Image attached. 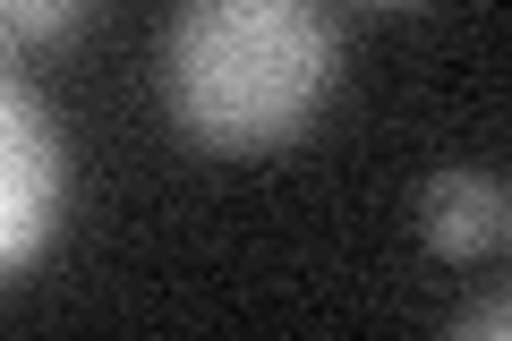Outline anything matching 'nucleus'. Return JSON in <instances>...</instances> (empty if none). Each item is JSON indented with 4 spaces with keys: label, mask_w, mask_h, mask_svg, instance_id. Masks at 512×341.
<instances>
[{
    "label": "nucleus",
    "mask_w": 512,
    "mask_h": 341,
    "mask_svg": "<svg viewBox=\"0 0 512 341\" xmlns=\"http://www.w3.org/2000/svg\"><path fill=\"white\" fill-rule=\"evenodd\" d=\"M342 86L325 0H180L163 26V103L205 154H282Z\"/></svg>",
    "instance_id": "obj_1"
},
{
    "label": "nucleus",
    "mask_w": 512,
    "mask_h": 341,
    "mask_svg": "<svg viewBox=\"0 0 512 341\" xmlns=\"http://www.w3.org/2000/svg\"><path fill=\"white\" fill-rule=\"evenodd\" d=\"M69 214V145L18 60H0V282H18Z\"/></svg>",
    "instance_id": "obj_2"
},
{
    "label": "nucleus",
    "mask_w": 512,
    "mask_h": 341,
    "mask_svg": "<svg viewBox=\"0 0 512 341\" xmlns=\"http://www.w3.org/2000/svg\"><path fill=\"white\" fill-rule=\"evenodd\" d=\"M410 214H419V239L436 256L478 265V256H504V239H512V188L495 171H478V162H453V171H436L419 188Z\"/></svg>",
    "instance_id": "obj_3"
},
{
    "label": "nucleus",
    "mask_w": 512,
    "mask_h": 341,
    "mask_svg": "<svg viewBox=\"0 0 512 341\" xmlns=\"http://www.w3.org/2000/svg\"><path fill=\"white\" fill-rule=\"evenodd\" d=\"M94 0H0V60H18V52H43V43L77 35L86 26Z\"/></svg>",
    "instance_id": "obj_4"
},
{
    "label": "nucleus",
    "mask_w": 512,
    "mask_h": 341,
    "mask_svg": "<svg viewBox=\"0 0 512 341\" xmlns=\"http://www.w3.org/2000/svg\"><path fill=\"white\" fill-rule=\"evenodd\" d=\"M504 324H512V299L504 290H487V299H470L453 316V333H470V341H504Z\"/></svg>",
    "instance_id": "obj_5"
},
{
    "label": "nucleus",
    "mask_w": 512,
    "mask_h": 341,
    "mask_svg": "<svg viewBox=\"0 0 512 341\" xmlns=\"http://www.w3.org/2000/svg\"><path fill=\"white\" fill-rule=\"evenodd\" d=\"M376 9H419V0H376Z\"/></svg>",
    "instance_id": "obj_6"
}]
</instances>
